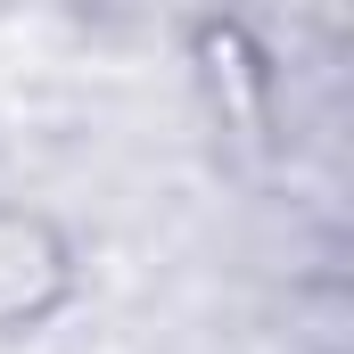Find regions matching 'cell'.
Instances as JSON below:
<instances>
[{
    "mask_svg": "<svg viewBox=\"0 0 354 354\" xmlns=\"http://www.w3.org/2000/svg\"><path fill=\"white\" fill-rule=\"evenodd\" d=\"M91 288V256L66 214L0 198V346H25L58 330Z\"/></svg>",
    "mask_w": 354,
    "mask_h": 354,
    "instance_id": "obj_1",
    "label": "cell"
}]
</instances>
